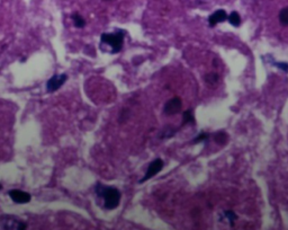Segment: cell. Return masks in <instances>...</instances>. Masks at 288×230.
Masks as SVG:
<instances>
[{"mask_svg":"<svg viewBox=\"0 0 288 230\" xmlns=\"http://www.w3.org/2000/svg\"><path fill=\"white\" fill-rule=\"evenodd\" d=\"M96 193L103 200L105 209L113 210L119 206V202H121V192L117 188L103 184H97Z\"/></svg>","mask_w":288,"mask_h":230,"instance_id":"cell-1","label":"cell"},{"mask_svg":"<svg viewBox=\"0 0 288 230\" xmlns=\"http://www.w3.org/2000/svg\"><path fill=\"white\" fill-rule=\"evenodd\" d=\"M124 31H117L115 33H105L101 35L100 46L101 49L109 53H117L122 50L124 44Z\"/></svg>","mask_w":288,"mask_h":230,"instance_id":"cell-2","label":"cell"},{"mask_svg":"<svg viewBox=\"0 0 288 230\" xmlns=\"http://www.w3.org/2000/svg\"><path fill=\"white\" fill-rule=\"evenodd\" d=\"M1 226L3 230H26V225L14 217H3Z\"/></svg>","mask_w":288,"mask_h":230,"instance_id":"cell-3","label":"cell"},{"mask_svg":"<svg viewBox=\"0 0 288 230\" xmlns=\"http://www.w3.org/2000/svg\"><path fill=\"white\" fill-rule=\"evenodd\" d=\"M163 165H165V164H163V162L160 158L153 160V162L148 167L147 173H145V176L140 181L141 183H143V182L150 180V178H152L153 176H155L156 174L160 173L161 169L163 168Z\"/></svg>","mask_w":288,"mask_h":230,"instance_id":"cell-4","label":"cell"},{"mask_svg":"<svg viewBox=\"0 0 288 230\" xmlns=\"http://www.w3.org/2000/svg\"><path fill=\"white\" fill-rule=\"evenodd\" d=\"M67 80V75L61 74V75H56L51 78L46 84V88L49 93H53L60 88V87L63 85Z\"/></svg>","mask_w":288,"mask_h":230,"instance_id":"cell-5","label":"cell"},{"mask_svg":"<svg viewBox=\"0 0 288 230\" xmlns=\"http://www.w3.org/2000/svg\"><path fill=\"white\" fill-rule=\"evenodd\" d=\"M9 196L14 202L19 204L28 203L31 201V195L26 192L20 191V189H12V191H9Z\"/></svg>","mask_w":288,"mask_h":230,"instance_id":"cell-6","label":"cell"},{"mask_svg":"<svg viewBox=\"0 0 288 230\" xmlns=\"http://www.w3.org/2000/svg\"><path fill=\"white\" fill-rule=\"evenodd\" d=\"M181 106H182V103H181L180 98L173 97V100L167 102V104L165 106V113L167 115H173L180 111Z\"/></svg>","mask_w":288,"mask_h":230,"instance_id":"cell-7","label":"cell"},{"mask_svg":"<svg viewBox=\"0 0 288 230\" xmlns=\"http://www.w3.org/2000/svg\"><path fill=\"white\" fill-rule=\"evenodd\" d=\"M227 20H228V14L225 13V10L223 9L216 10V12H215L213 15H211L209 18L210 26H215V25H217L218 23H223V21Z\"/></svg>","mask_w":288,"mask_h":230,"instance_id":"cell-8","label":"cell"},{"mask_svg":"<svg viewBox=\"0 0 288 230\" xmlns=\"http://www.w3.org/2000/svg\"><path fill=\"white\" fill-rule=\"evenodd\" d=\"M228 20H229V23L233 25L234 27H238L240 26V24H241V17H240V15L236 12H233L230 14L228 16Z\"/></svg>","mask_w":288,"mask_h":230,"instance_id":"cell-9","label":"cell"},{"mask_svg":"<svg viewBox=\"0 0 288 230\" xmlns=\"http://www.w3.org/2000/svg\"><path fill=\"white\" fill-rule=\"evenodd\" d=\"M72 20H74V24H75L76 27H78V28L85 27L86 21H85V20H83V17L80 16L79 14H75V15L72 16Z\"/></svg>","mask_w":288,"mask_h":230,"instance_id":"cell-10","label":"cell"},{"mask_svg":"<svg viewBox=\"0 0 288 230\" xmlns=\"http://www.w3.org/2000/svg\"><path fill=\"white\" fill-rule=\"evenodd\" d=\"M279 21H280V23H282L283 25H285V26H287L288 25V7L282 9V12L279 13Z\"/></svg>","mask_w":288,"mask_h":230,"instance_id":"cell-11","label":"cell"},{"mask_svg":"<svg viewBox=\"0 0 288 230\" xmlns=\"http://www.w3.org/2000/svg\"><path fill=\"white\" fill-rule=\"evenodd\" d=\"M195 121V118L194 115H192V112L191 109H188V111H186L184 113V123L187 124V123H194Z\"/></svg>","mask_w":288,"mask_h":230,"instance_id":"cell-12","label":"cell"},{"mask_svg":"<svg viewBox=\"0 0 288 230\" xmlns=\"http://www.w3.org/2000/svg\"><path fill=\"white\" fill-rule=\"evenodd\" d=\"M275 64H276V67H278V68H280V69H283L284 71H286V72H288V63H283V62H275Z\"/></svg>","mask_w":288,"mask_h":230,"instance_id":"cell-13","label":"cell"},{"mask_svg":"<svg viewBox=\"0 0 288 230\" xmlns=\"http://www.w3.org/2000/svg\"><path fill=\"white\" fill-rule=\"evenodd\" d=\"M207 137H209V136H207L206 133L200 134V136H198V137H197V139H195V141H194V142H195V144H197V142H199V141H204V140H206Z\"/></svg>","mask_w":288,"mask_h":230,"instance_id":"cell-14","label":"cell"}]
</instances>
